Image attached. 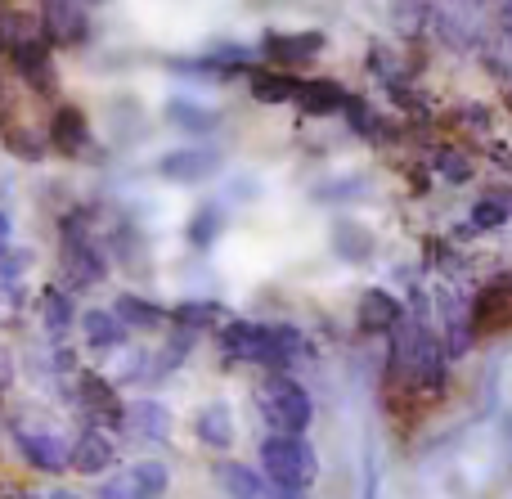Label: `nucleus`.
I'll use <instances>...</instances> for the list:
<instances>
[{"instance_id": "30", "label": "nucleus", "mask_w": 512, "mask_h": 499, "mask_svg": "<svg viewBox=\"0 0 512 499\" xmlns=\"http://www.w3.org/2000/svg\"><path fill=\"white\" fill-rule=\"evenodd\" d=\"M333 248L342 252V257H364V252L373 248V239L360 230V225H346V221H342V225L333 230Z\"/></svg>"}, {"instance_id": "3", "label": "nucleus", "mask_w": 512, "mask_h": 499, "mask_svg": "<svg viewBox=\"0 0 512 499\" xmlns=\"http://www.w3.org/2000/svg\"><path fill=\"white\" fill-rule=\"evenodd\" d=\"M261 473L279 482L283 491L306 495L319 482V455L306 441V432H270L261 441Z\"/></svg>"}, {"instance_id": "10", "label": "nucleus", "mask_w": 512, "mask_h": 499, "mask_svg": "<svg viewBox=\"0 0 512 499\" xmlns=\"http://www.w3.org/2000/svg\"><path fill=\"white\" fill-rule=\"evenodd\" d=\"M221 149H207V144H185V149H167L158 158V176L171 185H203L221 171Z\"/></svg>"}, {"instance_id": "12", "label": "nucleus", "mask_w": 512, "mask_h": 499, "mask_svg": "<svg viewBox=\"0 0 512 499\" xmlns=\"http://www.w3.org/2000/svg\"><path fill=\"white\" fill-rule=\"evenodd\" d=\"M212 477L221 482V491L234 499H306L297 491H283L279 482H270V477L256 473L248 464H234V459H221V464L212 468Z\"/></svg>"}, {"instance_id": "1", "label": "nucleus", "mask_w": 512, "mask_h": 499, "mask_svg": "<svg viewBox=\"0 0 512 499\" xmlns=\"http://www.w3.org/2000/svg\"><path fill=\"white\" fill-rule=\"evenodd\" d=\"M225 365H261V369H288L306 342L292 324H256V320H225L221 333Z\"/></svg>"}, {"instance_id": "16", "label": "nucleus", "mask_w": 512, "mask_h": 499, "mask_svg": "<svg viewBox=\"0 0 512 499\" xmlns=\"http://www.w3.org/2000/svg\"><path fill=\"white\" fill-rule=\"evenodd\" d=\"M122 428L140 432V441H167L171 437V410L162 401H153V396H140V401L126 405V423Z\"/></svg>"}, {"instance_id": "21", "label": "nucleus", "mask_w": 512, "mask_h": 499, "mask_svg": "<svg viewBox=\"0 0 512 499\" xmlns=\"http://www.w3.org/2000/svg\"><path fill=\"white\" fill-rule=\"evenodd\" d=\"M355 324H360L364 333H387L400 324V302L391 293H382V288H369V293L360 297V311H355Z\"/></svg>"}, {"instance_id": "31", "label": "nucleus", "mask_w": 512, "mask_h": 499, "mask_svg": "<svg viewBox=\"0 0 512 499\" xmlns=\"http://www.w3.org/2000/svg\"><path fill=\"white\" fill-rule=\"evenodd\" d=\"M508 216V207H499V203H481L477 212H472V221H477V230H495L499 221Z\"/></svg>"}, {"instance_id": "23", "label": "nucleus", "mask_w": 512, "mask_h": 499, "mask_svg": "<svg viewBox=\"0 0 512 499\" xmlns=\"http://www.w3.org/2000/svg\"><path fill=\"white\" fill-rule=\"evenodd\" d=\"M221 320H225V306L212 302V297H189V302L171 306V324L189 333H212Z\"/></svg>"}, {"instance_id": "29", "label": "nucleus", "mask_w": 512, "mask_h": 499, "mask_svg": "<svg viewBox=\"0 0 512 499\" xmlns=\"http://www.w3.org/2000/svg\"><path fill=\"white\" fill-rule=\"evenodd\" d=\"M27 32H36V27H32V18H27V14H18V9L9 5V0H0V54H9V50H14V45L23 41Z\"/></svg>"}, {"instance_id": "7", "label": "nucleus", "mask_w": 512, "mask_h": 499, "mask_svg": "<svg viewBox=\"0 0 512 499\" xmlns=\"http://www.w3.org/2000/svg\"><path fill=\"white\" fill-rule=\"evenodd\" d=\"M167 486H171V468L162 459H140V464L104 477L95 486V499H162Z\"/></svg>"}, {"instance_id": "22", "label": "nucleus", "mask_w": 512, "mask_h": 499, "mask_svg": "<svg viewBox=\"0 0 512 499\" xmlns=\"http://www.w3.org/2000/svg\"><path fill=\"white\" fill-rule=\"evenodd\" d=\"M292 104H297L306 117H328V113H337V108L351 104V95H346L337 81H301V90H297Z\"/></svg>"}, {"instance_id": "32", "label": "nucleus", "mask_w": 512, "mask_h": 499, "mask_svg": "<svg viewBox=\"0 0 512 499\" xmlns=\"http://www.w3.org/2000/svg\"><path fill=\"white\" fill-rule=\"evenodd\" d=\"M14 499H81L77 491H63V486H50V491H23Z\"/></svg>"}, {"instance_id": "4", "label": "nucleus", "mask_w": 512, "mask_h": 499, "mask_svg": "<svg viewBox=\"0 0 512 499\" xmlns=\"http://www.w3.org/2000/svg\"><path fill=\"white\" fill-rule=\"evenodd\" d=\"M252 401H256V414H261V423L270 432H306L310 419H315L310 392L297 383V378L283 374V369H270V374L256 383Z\"/></svg>"}, {"instance_id": "27", "label": "nucleus", "mask_w": 512, "mask_h": 499, "mask_svg": "<svg viewBox=\"0 0 512 499\" xmlns=\"http://www.w3.org/2000/svg\"><path fill=\"white\" fill-rule=\"evenodd\" d=\"M512 320V297H504V288H486L477 302V333H495Z\"/></svg>"}, {"instance_id": "19", "label": "nucleus", "mask_w": 512, "mask_h": 499, "mask_svg": "<svg viewBox=\"0 0 512 499\" xmlns=\"http://www.w3.org/2000/svg\"><path fill=\"white\" fill-rule=\"evenodd\" d=\"M162 113H167V122L176 126V131H189V135H212L216 126H221V113H216V108L198 104V99H189V95L167 99Z\"/></svg>"}, {"instance_id": "24", "label": "nucleus", "mask_w": 512, "mask_h": 499, "mask_svg": "<svg viewBox=\"0 0 512 499\" xmlns=\"http://www.w3.org/2000/svg\"><path fill=\"white\" fill-rule=\"evenodd\" d=\"M113 311L122 315L126 324H131V333H158L162 324L171 320V311H162V306H153L149 297H140V293H122L113 302Z\"/></svg>"}, {"instance_id": "5", "label": "nucleus", "mask_w": 512, "mask_h": 499, "mask_svg": "<svg viewBox=\"0 0 512 499\" xmlns=\"http://www.w3.org/2000/svg\"><path fill=\"white\" fill-rule=\"evenodd\" d=\"M72 401L81 405L86 423H95V428H122L126 423V405L117 396V383H108L95 369H77L72 374Z\"/></svg>"}, {"instance_id": "33", "label": "nucleus", "mask_w": 512, "mask_h": 499, "mask_svg": "<svg viewBox=\"0 0 512 499\" xmlns=\"http://www.w3.org/2000/svg\"><path fill=\"white\" fill-rule=\"evenodd\" d=\"M9 243H14V225H9V212L0 207V252H5Z\"/></svg>"}, {"instance_id": "17", "label": "nucleus", "mask_w": 512, "mask_h": 499, "mask_svg": "<svg viewBox=\"0 0 512 499\" xmlns=\"http://www.w3.org/2000/svg\"><path fill=\"white\" fill-rule=\"evenodd\" d=\"M77 302H72V288L63 293L59 284H50L41 293V324H45V338L50 342H63L72 333V324H77Z\"/></svg>"}, {"instance_id": "11", "label": "nucleus", "mask_w": 512, "mask_h": 499, "mask_svg": "<svg viewBox=\"0 0 512 499\" xmlns=\"http://www.w3.org/2000/svg\"><path fill=\"white\" fill-rule=\"evenodd\" d=\"M50 149L63 158H90L95 153V131H90V117L77 104H59L50 117Z\"/></svg>"}, {"instance_id": "6", "label": "nucleus", "mask_w": 512, "mask_h": 499, "mask_svg": "<svg viewBox=\"0 0 512 499\" xmlns=\"http://www.w3.org/2000/svg\"><path fill=\"white\" fill-rule=\"evenodd\" d=\"M14 446H18V455H23V464L36 468V473L59 477V473L72 468V441L54 428H27V423H14Z\"/></svg>"}, {"instance_id": "28", "label": "nucleus", "mask_w": 512, "mask_h": 499, "mask_svg": "<svg viewBox=\"0 0 512 499\" xmlns=\"http://www.w3.org/2000/svg\"><path fill=\"white\" fill-rule=\"evenodd\" d=\"M0 144H5V153H14L18 162H45V153H50V140L32 135V126H9V131L0 135Z\"/></svg>"}, {"instance_id": "14", "label": "nucleus", "mask_w": 512, "mask_h": 499, "mask_svg": "<svg viewBox=\"0 0 512 499\" xmlns=\"http://www.w3.org/2000/svg\"><path fill=\"white\" fill-rule=\"evenodd\" d=\"M77 329H81V342H86L95 356H113V351L131 347V324L117 311H104V306H90L77 320Z\"/></svg>"}, {"instance_id": "20", "label": "nucleus", "mask_w": 512, "mask_h": 499, "mask_svg": "<svg viewBox=\"0 0 512 499\" xmlns=\"http://www.w3.org/2000/svg\"><path fill=\"white\" fill-rule=\"evenodd\" d=\"M194 338L198 333H189V329H176L167 342H162L158 351H153V360H149V387H158V383H167L171 374H176L180 365L189 360V351H194Z\"/></svg>"}, {"instance_id": "15", "label": "nucleus", "mask_w": 512, "mask_h": 499, "mask_svg": "<svg viewBox=\"0 0 512 499\" xmlns=\"http://www.w3.org/2000/svg\"><path fill=\"white\" fill-rule=\"evenodd\" d=\"M324 50V32H265L261 36V54L279 68H301V63L319 59Z\"/></svg>"}, {"instance_id": "34", "label": "nucleus", "mask_w": 512, "mask_h": 499, "mask_svg": "<svg viewBox=\"0 0 512 499\" xmlns=\"http://www.w3.org/2000/svg\"><path fill=\"white\" fill-rule=\"evenodd\" d=\"M86 5H99V0H86Z\"/></svg>"}, {"instance_id": "8", "label": "nucleus", "mask_w": 512, "mask_h": 499, "mask_svg": "<svg viewBox=\"0 0 512 499\" xmlns=\"http://www.w3.org/2000/svg\"><path fill=\"white\" fill-rule=\"evenodd\" d=\"M5 59L14 63V72L36 90V95H54V90H59V68H54V41L41 32V27H36V32H27L23 41H18L14 50L5 54Z\"/></svg>"}, {"instance_id": "9", "label": "nucleus", "mask_w": 512, "mask_h": 499, "mask_svg": "<svg viewBox=\"0 0 512 499\" xmlns=\"http://www.w3.org/2000/svg\"><path fill=\"white\" fill-rule=\"evenodd\" d=\"M36 18H41V32L50 36L54 45L81 50V45L90 41V9H86V0H41Z\"/></svg>"}, {"instance_id": "13", "label": "nucleus", "mask_w": 512, "mask_h": 499, "mask_svg": "<svg viewBox=\"0 0 512 499\" xmlns=\"http://www.w3.org/2000/svg\"><path fill=\"white\" fill-rule=\"evenodd\" d=\"M117 455H122V441L113 437V428H95V423H86V432L72 441V473L99 477L117 464Z\"/></svg>"}, {"instance_id": "2", "label": "nucleus", "mask_w": 512, "mask_h": 499, "mask_svg": "<svg viewBox=\"0 0 512 499\" xmlns=\"http://www.w3.org/2000/svg\"><path fill=\"white\" fill-rule=\"evenodd\" d=\"M59 270L72 293L108 279V252L90 234V212H72L59 221Z\"/></svg>"}, {"instance_id": "25", "label": "nucleus", "mask_w": 512, "mask_h": 499, "mask_svg": "<svg viewBox=\"0 0 512 499\" xmlns=\"http://www.w3.org/2000/svg\"><path fill=\"white\" fill-rule=\"evenodd\" d=\"M252 95L261 99V104H292L301 90V81L292 77V72H252Z\"/></svg>"}, {"instance_id": "18", "label": "nucleus", "mask_w": 512, "mask_h": 499, "mask_svg": "<svg viewBox=\"0 0 512 499\" xmlns=\"http://www.w3.org/2000/svg\"><path fill=\"white\" fill-rule=\"evenodd\" d=\"M194 437L203 441L207 450H230L234 446V414L225 401H207L203 410L194 414Z\"/></svg>"}, {"instance_id": "26", "label": "nucleus", "mask_w": 512, "mask_h": 499, "mask_svg": "<svg viewBox=\"0 0 512 499\" xmlns=\"http://www.w3.org/2000/svg\"><path fill=\"white\" fill-rule=\"evenodd\" d=\"M221 225H225V216H221V207H212V203H203L194 216H189V225H185V239H189V248H198V252H207L216 239H221Z\"/></svg>"}]
</instances>
